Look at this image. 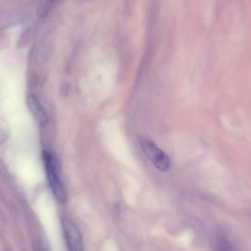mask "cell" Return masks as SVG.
<instances>
[{
  "label": "cell",
  "instance_id": "1",
  "mask_svg": "<svg viewBox=\"0 0 251 251\" xmlns=\"http://www.w3.org/2000/svg\"><path fill=\"white\" fill-rule=\"evenodd\" d=\"M47 178L56 200L60 204H64L67 201L65 188L58 176L54 159L52 155L47 151L42 152Z\"/></svg>",
  "mask_w": 251,
  "mask_h": 251
},
{
  "label": "cell",
  "instance_id": "2",
  "mask_svg": "<svg viewBox=\"0 0 251 251\" xmlns=\"http://www.w3.org/2000/svg\"><path fill=\"white\" fill-rule=\"evenodd\" d=\"M141 148L153 165L160 171H167L171 165L168 155L159 148L151 139L143 136L140 139Z\"/></svg>",
  "mask_w": 251,
  "mask_h": 251
},
{
  "label": "cell",
  "instance_id": "3",
  "mask_svg": "<svg viewBox=\"0 0 251 251\" xmlns=\"http://www.w3.org/2000/svg\"><path fill=\"white\" fill-rule=\"evenodd\" d=\"M61 225L66 244L70 251L83 250V242L80 233L75 225L68 218L63 217Z\"/></svg>",
  "mask_w": 251,
  "mask_h": 251
},
{
  "label": "cell",
  "instance_id": "4",
  "mask_svg": "<svg viewBox=\"0 0 251 251\" xmlns=\"http://www.w3.org/2000/svg\"><path fill=\"white\" fill-rule=\"evenodd\" d=\"M27 104L35 119L41 124L44 123L47 120V117L37 99L32 95H29L27 98Z\"/></svg>",
  "mask_w": 251,
  "mask_h": 251
}]
</instances>
